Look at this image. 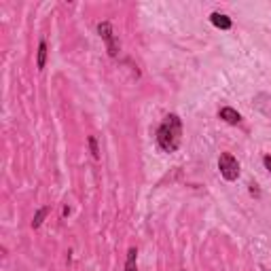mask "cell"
<instances>
[{"label": "cell", "instance_id": "1", "mask_svg": "<svg viewBox=\"0 0 271 271\" xmlns=\"http://www.w3.org/2000/svg\"><path fill=\"white\" fill-rule=\"evenodd\" d=\"M182 142V123L178 115H167L157 130V144L165 153H174Z\"/></svg>", "mask_w": 271, "mask_h": 271}, {"label": "cell", "instance_id": "2", "mask_svg": "<svg viewBox=\"0 0 271 271\" xmlns=\"http://www.w3.org/2000/svg\"><path fill=\"white\" fill-rule=\"evenodd\" d=\"M218 169H220V176H223L225 180H229V182L237 180V176H239V163H237V159H235L231 153H223V155H220V159H218Z\"/></svg>", "mask_w": 271, "mask_h": 271}, {"label": "cell", "instance_id": "3", "mask_svg": "<svg viewBox=\"0 0 271 271\" xmlns=\"http://www.w3.org/2000/svg\"><path fill=\"white\" fill-rule=\"evenodd\" d=\"M97 34L104 38V42H106V47H108V53L115 58L117 55V51H119V42H117V38H115V34H112V26L108 23V21H102L97 26Z\"/></svg>", "mask_w": 271, "mask_h": 271}, {"label": "cell", "instance_id": "4", "mask_svg": "<svg viewBox=\"0 0 271 271\" xmlns=\"http://www.w3.org/2000/svg\"><path fill=\"white\" fill-rule=\"evenodd\" d=\"M218 117H220L225 123H229V125H237V123H241V115H239L237 110L229 108V106L220 108V110H218Z\"/></svg>", "mask_w": 271, "mask_h": 271}, {"label": "cell", "instance_id": "5", "mask_svg": "<svg viewBox=\"0 0 271 271\" xmlns=\"http://www.w3.org/2000/svg\"><path fill=\"white\" fill-rule=\"evenodd\" d=\"M210 21L216 26V28H220V30H229L231 28V19L225 15V13H212L210 15Z\"/></svg>", "mask_w": 271, "mask_h": 271}, {"label": "cell", "instance_id": "6", "mask_svg": "<svg viewBox=\"0 0 271 271\" xmlns=\"http://www.w3.org/2000/svg\"><path fill=\"white\" fill-rule=\"evenodd\" d=\"M45 64H47V42L40 40V42H38V60H36L38 70L45 68Z\"/></svg>", "mask_w": 271, "mask_h": 271}, {"label": "cell", "instance_id": "7", "mask_svg": "<svg viewBox=\"0 0 271 271\" xmlns=\"http://www.w3.org/2000/svg\"><path fill=\"white\" fill-rule=\"evenodd\" d=\"M136 259H138V250L136 248H130V252H127L125 271H136Z\"/></svg>", "mask_w": 271, "mask_h": 271}, {"label": "cell", "instance_id": "8", "mask_svg": "<svg viewBox=\"0 0 271 271\" xmlns=\"http://www.w3.org/2000/svg\"><path fill=\"white\" fill-rule=\"evenodd\" d=\"M47 214H49V208H40V210L36 212V216H34V220H32V227H34V229H38V227L42 225V220H45Z\"/></svg>", "mask_w": 271, "mask_h": 271}, {"label": "cell", "instance_id": "9", "mask_svg": "<svg viewBox=\"0 0 271 271\" xmlns=\"http://www.w3.org/2000/svg\"><path fill=\"white\" fill-rule=\"evenodd\" d=\"M89 149H91V155L97 159V157H100V151H97V142H95V138H93V136H89Z\"/></svg>", "mask_w": 271, "mask_h": 271}, {"label": "cell", "instance_id": "10", "mask_svg": "<svg viewBox=\"0 0 271 271\" xmlns=\"http://www.w3.org/2000/svg\"><path fill=\"white\" fill-rule=\"evenodd\" d=\"M263 163H265V167L271 172V155H265V157H263Z\"/></svg>", "mask_w": 271, "mask_h": 271}]
</instances>
